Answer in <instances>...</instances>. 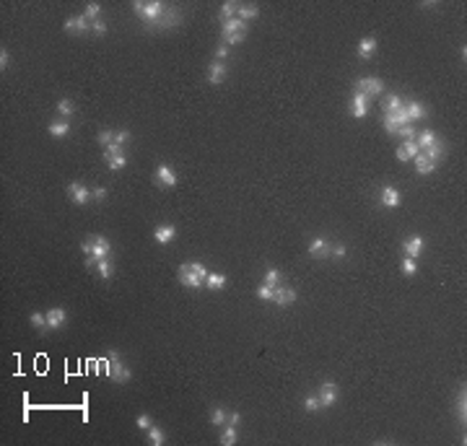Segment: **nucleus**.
Returning a JSON list of instances; mask_svg holds the SVG:
<instances>
[{
	"label": "nucleus",
	"instance_id": "obj_18",
	"mask_svg": "<svg viewBox=\"0 0 467 446\" xmlns=\"http://www.w3.org/2000/svg\"><path fill=\"white\" fill-rule=\"evenodd\" d=\"M223 26V37H234V34H247V24L242 18H231V21H226Z\"/></svg>",
	"mask_w": 467,
	"mask_h": 446
},
{
	"label": "nucleus",
	"instance_id": "obj_16",
	"mask_svg": "<svg viewBox=\"0 0 467 446\" xmlns=\"http://www.w3.org/2000/svg\"><path fill=\"white\" fill-rule=\"evenodd\" d=\"M65 31L86 34V31H88V18H86V16H70V18L65 21Z\"/></svg>",
	"mask_w": 467,
	"mask_h": 446
},
{
	"label": "nucleus",
	"instance_id": "obj_39",
	"mask_svg": "<svg viewBox=\"0 0 467 446\" xmlns=\"http://www.w3.org/2000/svg\"><path fill=\"white\" fill-rule=\"evenodd\" d=\"M99 13H101V5H99V3H88L86 10H83V16H86L88 21H99Z\"/></svg>",
	"mask_w": 467,
	"mask_h": 446
},
{
	"label": "nucleus",
	"instance_id": "obj_42",
	"mask_svg": "<svg viewBox=\"0 0 467 446\" xmlns=\"http://www.w3.org/2000/svg\"><path fill=\"white\" fill-rule=\"evenodd\" d=\"M265 283L272 285V288H275V285H280V272H278L275 267H270V270L265 272Z\"/></svg>",
	"mask_w": 467,
	"mask_h": 446
},
{
	"label": "nucleus",
	"instance_id": "obj_41",
	"mask_svg": "<svg viewBox=\"0 0 467 446\" xmlns=\"http://www.w3.org/2000/svg\"><path fill=\"white\" fill-rule=\"evenodd\" d=\"M29 322H31V327H37L39 332H42V329L47 327V317H44V314H39V312H34V314L29 317Z\"/></svg>",
	"mask_w": 467,
	"mask_h": 446
},
{
	"label": "nucleus",
	"instance_id": "obj_17",
	"mask_svg": "<svg viewBox=\"0 0 467 446\" xmlns=\"http://www.w3.org/2000/svg\"><path fill=\"white\" fill-rule=\"evenodd\" d=\"M275 301L278 306H288V304H293L296 301V291H291V288H283V285H275Z\"/></svg>",
	"mask_w": 467,
	"mask_h": 446
},
{
	"label": "nucleus",
	"instance_id": "obj_34",
	"mask_svg": "<svg viewBox=\"0 0 467 446\" xmlns=\"http://www.w3.org/2000/svg\"><path fill=\"white\" fill-rule=\"evenodd\" d=\"M257 299H260V301H272V299H275V288H272V285H267V283L257 285Z\"/></svg>",
	"mask_w": 467,
	"mask_h": 446
},
{
	"label": "nucleus",
	"instance_id": "obj_54",
	"mask_svg": "<svg viewBox=\"0 0 467 446\" xmlns=\"http://www.w3.org/2000/svg\"><path fill=\"white\" fill-rule=\"evenodd\" d=\"M91 197H94V200H104L107 197V190L104 187H96L94 192H91Z\"/></svg>",
	"mask_w": 467,
	"mask_h": 446
},
{
	"label": "nucleus",
	"instance_id": "obj_24",
	"mask_svg": "<svg viewBox=\"0 0 467 446\" xmlns=\"http://www.w3.org/2000/svg\"><path fill=\"white\" fill-rule=\"evenodd\" d=\"M374 50H377V37H366V39H361V44H358V57H371L374 55Z\"/></svg>",
	"mask_w": 467,
	"mask_h": 446
},
{
	"label": "nucleus",
	"instance_id": "obj_55",
	"mask_svg": "<svg viewBox=\"0 0 467 446\" xmlns=\"http://www.w3.org/2000/svg\"><path fill=\"white\" fill-rule=\"evenodd\" d=\"M333 257H345V247L343 244H337V247H333V252H330Z\"/></svg>",
	"mask_w": 467,
	"mask_h": 446
},
{
	"label": "nucleus",
	"instance_id": "obj_27",
	"mask_svg": "<svg viewBox=\"0 0 467 446\" xmlns=\"http://www.w3.org/2000/svg\"><path fill=\"white\" fill-rule=\"evenodd\" d=\"M96 272H99V275L104 278V280H109V278H112V272H115V265H112V259H109V257H101V259L96 262Z\"/></svg>",
	"mask_w": 467,
	"mask_h": 446
},
{
	"label": "nucleus",
	"instance_id": "obj_40",
	"mask_svg": "<svg viewBox=\"0 0 467 446\" xmlns=\"http://www.w3.org/2000/svg\"><path fill=\"white\" fill-rule=\"evenodd\" d=\"M400 265H402V272H405V275H415V272H418V262H415L413 257H405Z\"/></svg>",
	"mask_w": 467,
	"mask_h": 446
},
{
	"label": "nucleus",
	"instance_id": "obj_32",
	"mask_svg": "<svg viewBox=\"0 0 467 446\" xmlns=\"http://www.w3.org/2000/svg\"><path fill=\"white\" fill-rule=\"evenodd\" d=\"M164 431L161 428H158V426H151V428H148V444H151V446H161L164 444Z\"/></svg>",
	"mask_w": 467,
	"mask_h": 446
},
{
	"label": "nucleus",
	"instance_id": "obj_8",
	"mask_svg": "<svg viewBox=\"0 0 467 446\" xmlns=\"http://www.w3.org/2000/svg\"><path fill=\"white\" fill-rule=\"evenodd\" d=\"M67 195L73 197L75 205H86L88 197H91V192H88V187L81 185V182H70V185H67Z\"/></svg>",
	"mask_w": 467,
	"mask_h": 446
},
{
	"label": "nucleus",
	"instance_id": "obj_15",
	"mask_svg": "<svg viewBox=\"0 0 467 446\" xmlns=\"http://www.w3.org/2000/svg\"><path fill=\"white\" fill-rule=\"evenodd\" d=\"M405 112H407V117L410 122H415V120H426V107L420 104V101H405Z\"/></svg>",
	"mask_w": 467,
	"mask_h": 446
},
{
	"label": "nucleus",
	"instance_id": "obj_31",
	"mask_svg": "<svg viewBox=\"0 0 467 446\" xmlns=\"http://www.w3.org/2000/svg\"><path fill=\"white\" fill-rule=\"evenodd\" d=\"M236 10H239V5L236 3H223L221 5V24H226V21H231V18H236Z\"/></svg>",
	"mask_w": 467,
	"mask_h": 446
},
{
	"label": "nucleus",
	"instance_id": "obj_25",
	"mask_svg": "<svg viewBox=\"0 0 467 446\" xmlns=\"http://www.w3.org/2000/svg\"><path fill=\"white\" fill-rule=\"evenodd\" d=\"M236 441H239L236 426H231V423H226V426H223V433H221V444H223V446H234Z\"/></svg>",
	"mask_w": 467,
	"mask_h": 446
},
{
	"label": "nucleus",
	"instance_id": "obj_43",
	"mask_svg": "<svg viewBox=\"0 0 467 446\" xmlns=\"http://www.w3.org/2000/svg\"><path fill=\"white\" fill-rule=\"evenodd\" d=\"M115 156H122V145L120 143H112L104 148V161H109V158H115Z\"/></svg>",
	"mask_w": 467,
	"mask_h": 446
},
{
	"label": "nucleus",
	"instance_id": "obj_51",
	"mask_svg": "<svg viewBox=\"0 0 467 446\" xmlns=\"http://www.w3.org/2000/svg\"><path fill=\"white\" fill-rule=\"evenodd\" d=\"M130 140V132L128 130H120V132H115V143H120V145H125Z\"/></svg>",
	"mask_w": 467,
	"mask_h": 446
},
{
	"label": "nucleus",
	"instance_id": "obj_53",
	"mask_svg": "<svg viewBox=\"0 0 467 446\" xmlns=\"http://www.w3.org/2000/svg\"><path fill=\"white\" fill-rule=\"evenodd\" d=\"M239 420H242V415H239V410L229 413V418H226V423H231V426H239Z\"/></svg>",
	"mask_w": 467,
	"mask_h": 446
},
{
	"label": "nucleus",
	"instance_id": "obj_49",
	"mask_svg": "<svg viewBox=\"0 0 467 446\" xmlns=\"http://www.w3.org/2000/svg\"><path fill=\"white\" fill-rule=\"evenodd\" d=\"M192 270H195L198 278H202V280L208 278V270H205V265H200V262H192Z\"/></svg>",
	"mask_w": 467,
	"mask_h": 446
},
{
	"label": "nucleus",
	"instance_id": "obj_3",
	"mask_svg": "<svg viewBox=\"0 0 467 446\" xmlns=\"http://www.w3.org/2000/svg\"><path fill=\"white\" fill-rule=\"evenodd\" d=\"M81 249L86 252V255L96 257V259H101V257H109V255H112V244H109V239H104L101 234H96V236H88L86 242L81 244Z\"/></svg>",
	"mask_w": 467,
	"mask_h": 446
},
{
	"label": "nucleus",
	"instance_id": "obj_52",
	"mask_svg": "<svg viewBox=\"0 0 467 446\" xmlns=\"http://www.w3.org/2000/svg\"><path fill=\"white\" fill-rule=\"evenodd\" d=\"M8 65H10V55H8L5 50H0V67H3V70H5Z\"/></svg>",
	"mask_w": 467,
	"mask_h": 446
},
{
	"label": "nucleus",
	"instance_id": "obj_12",
	"mask_svg": "<svg viewBox=\"0 0 467 446\" xmlns=\"http://www.w3.org/2000/svg\"><path fill=\"white\" fill-rule=\"evenodd\" d=\"M156 182H158V187H174L177 185V174L166 164H161L156 169Z\"/></svg>",
	"mask_w": 467,
	"mask_h": 446
},
{
	"label": "nucleus",
	"instance_id": "obj_44",
	"mask_svg": "<svg viewBox=\"0 0 467 446\" xmlns=\"http://www.w3.org/2000/svg\"><path fill=\"white\" fill-rule=\"evenodd\" d=\"M96 140H99L101 145L107 148V145H112V143H115V132H109V130H101V132L96 135Z\"/></svg>",
	"mask_w": 467,
	"mask_h": 446
},
{
	"label": "nucleus",
	"instance_id": "obj_38",
	"mask_svg": "<svg viewBox=\"0 0 467 446\" xmlns=\"http://www.w3.org/2000/svg\"><path fill=\"white\" fill-rule=\"evenodd\" d=\"M320 407L322 405H320V397H317V394H309V397L304 399V410H306V413H317Z\"/></svg>",
	"mask_w": 467,
	"mask_h": 446
},
{
	"label": "nucleus",
	"instance_id": "obj_47",
	"mask_svg": "<svg viewBox=\"0 0 467 446\" xmlns=\"http://www.w3.org/2000/svg\"><path fill=\"white\" fill-rule=\"evenodd\" d=\"M244 39H247V34H234V37H223V44L231 47V44H242Z\"/></svg>",
	"mask_w": 467,
	"mask_h": 446
},
{
	"label": "nucleus",
	"instance_id": "obj_29",
	"mask_svg": "<svg viewBox=\"0 0 467 446\" xmlns=\"http://www.w3.org/2000/svg\"><path fill=\"white\" fill-rule=\"evenodd\" d=\"M70 132V122L67 120H60V122H52L50 125V135H55V138H63V135Z\"/></svg>",
	"mask_w": 467,
	"mask_h": 446
},
{
	"label": "nucleus",
	"instance_id": "obj_1",
	"mask_svg": "<svg viewBox=\"0 0 467 446\" xmlns=\"http://www.w3.org/2000/svg\"><path fill=\"white\" fill-rule=\"evenodd\" d=\"M133 8H135V13L140 16V21H143L148 29H153V24L164 16V10H166V5L161 3V0H148V3H143V0H135Z\"/></svg>",
	"mask_w": 467,
	"mask_h": 446
},
{
	"label": "nucleus",
	"instance_id": "obj_10",
	"mask_svg": "<svg viewBox=\"0 0 467 446\" xmlns=\"http://www.w3.org/2000/svg\"><path fill=\"white\" fill-rule=\"evenodd\" d=\"M402 249H405V255L407 257H420V252L426 249V242H423V236H410V239H405V244H402Z\"/></svg>",
	"mask_w": 467,
	"mask_h": 446
},
{
	"label": "nucleus",
	"instance_id": "obj_11",
	"mask_svg": "<svg viewBox=\"0 0 467 446\" xmlns=\"http://www.w3.org/2000/svg\"><path fill=\"white\" fill-rule=\"evenodd\" d=\"M420 153V148H418V143L415 140H405L400 148L395 151V156L400 158V161H413V158Z\"/></svg>",
	"mask_w": 467,
	"mask_h": 446
},
{
	"label": "nucleus",
	"instance_id": "obj_45",
	"mask_svg": "<svg viewBox=\"0 0 467 446\" xmlns=\"http://www.w3.org/2000/svg\"><path fill=\"white\" fill-rule=\"evenodd\" d=\"M397 135H400V138H405V140H415V130H413V125H402V127L397 130Z\"/></svg>",
	"mask_w": 467,
	"mask_h": 446
},
{
	"label": "nucleus",
	"instance_id": "obj_13",
	"mask_svg": "<svg viewBox=\"0 0 467 446\" xmlns=\"http://www.w3.org/2000/svg\"><path fill=\"white\" fill-rule=\"evenodd\" d=\"M47 329H60L63 324H65V319H67V314H65V309H60V306H55V309H50L47 314Z\"/></svg>",
	"mask_w": 467,
	"mask_h": 446
},
{
	"label": "nucleus",
	"instance_id": "obj_48",
	"mask_svg": "<svg viewBox=\"0 0 467 446\" xmlns=\"http://www.w3.org/2000/svg\"><path fill=\"white\" fill-rule=\"evenodd\" d=\"M226 57H229V44H223V42H221V44H218V50H215V60H221V63H223Z\"/></svg>",
	"mask_w": 467,
	"mask_h": 446
},
{
	"label": "nucleus",
	"instance_id": "obj_37",
	"mask_svg": "<svg viewBox=\"0 0 467 446\" xmlns=\"http://www.w3.org/2000/svg\"><path fill=\"white\" fill-rule=\"evenodd\" d=\"M107 166H109V171H120V169H125V166H128V156H115V158H109V161H107Z\"/></svg>",
	"mask_w": 467,
	"mask_h": 446
},
{
	"label": "nucleus",
	"instance_id": "obj_50",
	"mask_svg": "<svg viewBox=\"0 0 467 446\" xmlns=\"http://www.w3.org/2000/svg\"><path fill=\"white\" fill-rule=\"evenodd\" d=\"M91 29H94V34H99V37H101V34L107 31V24H104V18H99V21H94V24H91Z\"/></svg>",
	"mask_w": 467,
	"mask_h": 446
},
{
	"label": "nucleus",
	"instance_id": "obj_22",
	"mask_svg": "<svg viewBox=\"0 0 467 446\" xmlns=\"http://www.w3.org/2000/svg\"><path fill=\"white\" fill-rule=\"evenodd\" d=\"M415 169H418V174H431V171L436 169V161H431V158L426 156V153H418L415 158Z\"/></svg>",
	"mask_w": 467,
	"mask_h": 446
},
{
	"label": "nucleus",
	"instance_id": "obj_5",
	"mask_svg": "<svg viewBox=\"0 0 467 446\" xmlns=\"http://www.w3.org/2000/svg\"><path fill=\"white\" fill-rule=\"evenodd\" d=\"M356 91H358V94H363L366 99H377L384 91V83L379 81V78H358Z\"/></svg>",
	"mask_w": 467,
	"mask_h": 446
},
{
	"label": "nucleus",
	"instance_id": "obj_4",
	"mask_svg": "<svg viewBox=\"0 0 467 446\" xmlns=\"http://www.w3.org/2000/svg\"><path fill=\"white\" fill-rule=\"evenodd\" d=\"M179 283L187 285V288H192V291H198V288H202V285H205V280L195 275L192 262H182V265H179Z\"/></svg>",
	"mask_w": 467,
	"mask_h": 446
},
{
	"label": "nucleus",
	"instance_id": "obj_46",
	"mask_svg": "<svg viewBox=\"0 0 467 446\" xmlns=\"http://www.w3.org/2000/svg\"><path fill=\"white\" fill-rule=\"evenodd\" d=\"M135 423H138V428H140V431H148V428L153 426L151 415H138V420H135Z\"/></svg>",
	"mask_w": 467,
	"mask_h": 446
},
{
	"label": "nucleus",
	"instance_id": "obj_21",
	"mask_svg": "<svg viewBox=\"0 0 467 446\" xmlns=\"http://www.w3.org/2000/svg\"><path fill=\"white\" fill-rule=\"evenodd\" d=\"M382 205L384 208H397V205H400V192L395 187H384L382 190Z\"/></svg>",
	"mask_w": 467,
	"mask_h": 446
},
{
	"label": "nucleus",
	"instance_id": "obj_2",
	"mask_svg": "<svg viewBox=\"0 0 467 446\" xmlns=\"http://www.w3.org/2000/svg\"><path fill=\"white\" fill-rule=\"evenodd\" d=\"M104 371H107L109 379H112V382H117V384L130 382V376H133V371L122 363V358H120V353H117V350H112V353H109V358L104 361Z\"/></svg>",
	"mask_w": 467,
	"mask_h": 446
},
{
	"label": "nucleus",
	"instance_id": "obj_33",
	"mask_svg": "<svg viewBox=\"0 0 467 446\" xmlns=\"http://www.w3.org/2000/svg\"><path fill=\"white\" fill-rule=\"evenodd\" d=\"M226 418H229L226 407H213L210 410V423H213V426H226Z\"/></svg>",
	"mask_w": 467,
	"mask_h": 446
},
{
	"label": "nucleus",
	"instance_id": "obj_19",
	"mask_svg": "<svg viewBox=\"0 0 467 446\" xmlns=\"http://www.w3.org/2000/svg\"><path fill=\"white\" fill-rule=\"evenodd\" d=\"M257 16H260V8L255 3H242V5H239V10H236V18H242L244 24H247V21H252V18H257Z\"/></svg>",
	"mask_w": 467,
	"mask_h": 446
},
{
	"label": "nucleus",
	"instance_id": "obj_30",
	"mask_svg": "<svg viewBox=\"0 0 467 446\" xmlns=\"http://www.w3.org/2000/svg\"><path fill=\"white\" fill-rule=\"evenodd\" d=\"M457 420L465 426V420H467V399H465V386L460 389V394H457Z\"/></svg>",
	"mask_w": 467,
	"mask_h": 446
},
{
	"label": "nucleus",
	"instance_id": "obj_23",
	"mask_svg": "<svg viewBox=\"0 0 467 446\" xmlns=\"http://www.w3.org/2000/svg\"><path fill=\"white\" fill-rule=\"evenodd\" d=\"M205 288H210V291L226 288V275H221V272H208V278H205Z\"/></svg>",
	"mask_w": 467,
	"mask_h": 446
},
{
	"label": "nucleus",
	"instance_id": "obj_14",
	"mask_svg": "<svg viewBox=\"0 0 467 446\" xmlns=\"http://www.w3.org/2000/svg\"><path fill=\"white\" fill-rule=\"evenodd\" d=\"M153 236H156V242H158V244H169V242H174V236H177V228H174L172 223L156 226V231H153Z\"/></svg>",
	"mask_w": 467,
	"mask_h": 446
},
{
	"label": "nucleus",
	"instance_id": "obj_35",
	"mask_svg": "<svg viewBox=\"0 0 467 446\" xmlns=\"http://www.w3.org/2000/svg\"><path fill=\"white\" fill-rule=\"evenodd\" d=\"M423 153H426V156L431 158V161H436V164H439V158L444 156V143H439V140H436L434 145H428Z\"/></svg>",
	"mask_w": 467,
	"mask_h": 446
},
{
	"label": "nucleus",
	"instance_id": "obj_9",
	"mask_svg": "<svg viewBox=\"0 0 467 446\" xmlns=\"http://www.w3.org/2000/svg\"><path fill=\"white\" fill-rule=\"evenodd\" d=\"M223 81H226V63L213 60V63L208 65V83L218 86V83H223Z\"/></svg>",
	"mask_w": 467,
	"mask_h": 446
},
{
	"label": "nucleus",
	"instance_id": "obj_20",
	"mask_svg": "<svg viewBox=\"0 0 467 446\" xmlns=\"http://www.w3.org/2000/svg\"><path fill=\"white\" fill-rule=\"evenodd\" d=\"M330 252H333V247H330L325 239H312V244H309V255L312 257H327Z\"/></svg>",
	"mask_w": 467,
	"mask_h": 446
},
{
	"label": "nucleus",
	"instance_id": "obj_7",
	"mask_svg": "<svg viewBox=\"0 0 467 446\" xmlns=\"http://www.w3.org/2000/svg\"><path fill=\"white\" fill-rule=\"evenodd\" d=\"M366 112H369V99L356 91V94H353V99H350V114H353L356 120H363V117H366Z\"/></svg>",
	"mask_w": 467,
	"mask_h": 446
},
{
	"label": "nucleus",
	"instance_id": "obj_26",
	"mask_svg": "<svg viewBox=\"0 0 467 446\" xmlns=\"http://www.w3.org/2000/svg\"><path fill=\"white\" fill-rule=\"evenodd\" d=\"M436 140H439V138L434 135V130H423L420 135H415V143H418L420 151H426V148H428V145H434Z\"/></svg>",
	"mask_w": 467,
	"mask_h": 446
},
{
	"label": "nucleus",
	"instance_id": "obj_28",
	"mask_svg": "<svg viewBox=\"0 0 467 446\" xmlns=\"http://www.w3.org/2000/svg\"><path fill=\"white\" fill-rule=\"evenodd\" d=\"M405 107V101L397 96V94H390L387 96V101H384V114H390V112H400Z\"/></svg>",
	"mask_w": 467,
	"mask_h": 446
},
{
	"label": "nucleus",
	"instance_id": "obj_36",
	"mask_svg": "<svg viewBox=\"0 0 467 446\" xmlns=\"http://www.w3.org/2000/svg\"><path fill=\"white\" fill-rule=\"evenodd\" d=\"M58 112L63 114V117H70V114L75 112V104H73L70 99H60L58 101Z\"/></svg>",
	"mask_w": 467,
	"mask_h": 446
},
{
	"label": "nucleus",
	"instance_id": "obj_6",
	"mask_svg": "<svg viewBox=\"0 0 467 446\" xmlns=\"http://www.w3.org/2000/svg\"><path fill=\"white\" fill-rule=\"evenodd\" d=\"M317 397H320V405H322V407L335 405V402H337V397H340L337 384H335V382H325L320 389H317Z\"/></svg>",
	"mask_w": 467,
	"mask_h": 446
}]
</instances>
